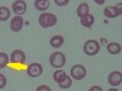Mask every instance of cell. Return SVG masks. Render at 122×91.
I'll return each mask as SVG.
<instances>
[{
	"label": "cell",
	"mask_w": 122,
	"mask_h": 91,
	"mask_svg": "<svg viewBox=\"0 0 122 91\" xmlns=\"http://www.w3.org/2000/svg\"><path fill=\"white\" fill-rule=\"evenodd\" d=\"M66 77H67V73L65 72V70H61V69H57L56 72H54V74H53V78H54V80L57 84H60L61 82H64Z\"/></svg>",
	"instance_id": "2e32d148"
},
{
	"label": "cell",
	"mask_w": 122,
	"mask_h": 91,
	"mask_svg": "<svg viewBox=\"0 0 122 91\" xmlns=\"http://www.w3.org/2000/svg\"><path fill=\"white\" fill-rule=\"evenodd\" d=\"M27 74L30 78H38V77H40L43 74V66L40 63H38V62L30 63L27 67Z\"/></svg>",
	"instance_id": "5b68a950"
},
{
	"label": "cell",
	"mask_w": 122,
	"mask_h": 91,
	"mask_svg": "<svg viewBox=\"0 0 122 91\" xmlns=\"http://www.w3.org/2000/svg\"><path fill=\"white\" fill-rule=\"evenodd\" d=\"M10 61L12 63H25L26 61V54L22 51V50H15V51L11 52V56H10Z\"/></svg>",
	"instance_id": "30bf717a"
},
{
	"label": "cell",
	"mask_w": 122,
	"mask_h": 91,
	"mask_svg": "<svg viewBox=\"0 0 122 91\" xmlns=\"http://www.w3.org/2000/svg\"><path fill=\"white\" fill-rule=\"evenodd\" d=\"M94 21H95L94 16L89 14L86 17L81 18V24H82L83 27H86V28H92V27H93V24H94Z\"/></svg>",
	"instance_id": "4fadbf2b"
},
{
	"label": "cell",
	"mask_w": 122,
	"mask_h": 91,
	"mask_svg": "<svg viewBox=\"0 0 122 91\" xmlns=\"http://www.w3.org/2000/svg\"><path fill=\"white\" fill-rule=\"evenodd\" d=\"M59 86L61 89H68V87H71V86H72V78L67 74V77L65 78V80H64V82H61L59 84Z\"/></svg>",
	"instance_id": "d6986e66"
},
{
	"label": "cell",
	"mask_w": 122,
	"mask_h": 91,
	"mask_svg": "<svg viewBox=\"0 0 122 91\" xmlns=\"http://www.w3.org/2000/svg\"><path fill=\"white\" fill-rule=\"evenodd\" d=\"M107 83L111 86H114V87L121 85V83H122V74H121V72H118V70L111 72L109 74V77H107Z\"/></svg>",
	"instance_id": "9c48e42d"
},
{
	"label": "cell",
	"mask_w": 122,
	"mask_h": 91,
	"mask_svg": "<svg viewBox=\"0 0 122 91\" xmlns=\"http://www.w3.org/2000/svg\"><path fill=\"white\" fill-rule=\"evenodd\" d=\"M23 24H25V19L22 18V16H14L11 18V21H10V29L12 32L17 33L22 29Z\"/></svg>",
	"instance_id": "52a82bcc"
},
{
	"label": "cell",
	"mask_w": 122,
	"mask_h": 91,
	"mask_svg": "<svg viewBox=\"0 0 122 91\" xmlns=\"http://www.w3.org/2000/svg\"><path fill=\"white\" fill-rule=\"evenodd\" d=\"M106 50L111 55H118L121 52V45L118 43H109L106 46Z\"/></svg>",
	"instance_id": "5bb4252c"
},
{
	"label": "cell",
	"mask_w": 122,
	"mask_h": 91,
	"mask_svg": "<svg viewBox=\"0 0 122 91\" xmlns=\"http://www.w3.org/2000/svg\"><path fill=\"white\" fill-rule=\"evenodd\" d=\"M88 91H103V89H101L100 86H98V85H94V86H92Z\"/></svg>",
	"instance_id": "603a6c76"
},
{
	"label": "cell",
	"mask_w": 122,
	"mask_h": 91,
	"mask_svg": "<svg viewBox=\"0 0 122 91\" xmlns=\"http://www.w3.org/2000/svg\"><path fill=\"white\" fill-rule=\"evenodd\" d=\"M36 91H51V89H50L48 85H40L36 89Z\"/></svg>",
	"instance_id": "44dd1931"
},
{
	"label": "cell",
	"mask_w": 122,
	"mask_h": 91,
	"mask_svg": "<svg viewBox=\"0 0 122 91\" xmlns=\"http://www.w3.org/2000/svg\"><path fill=\"white\" fill-rule=\"evenodd\" d=\"M6 84H7V79H6V77H5L4 74L0 73V90L4 89V87L6 86Z\"/></svg>",
	"instance_id": "ffe728a7"
},
{
	"label": "cell",
	"mask_w": 122,
	"mask_h": 91,
	"mask_svg": "<svg viewBox=\"0 0 122 91\" xmlns=\"http://www.w3.org/2000/svg\"><path fill=\"white\" fill-rule=\"evenodd\" d=\"M38 23L42 28H50V27H54L57 23V17L54 14H50V12H43L40 14L38 17Z\"/></svg>",
	"instance_id": "6da1fadb"
},
{
	"label": "cell",
	"mask_w": 122,
	"mask_h": 91,
	"mask_svg": "<svg viewBox=\"0 0 122 91\" xmlns=\"http://www.w3.org/2000/svg\"><path fill=\"white\" fill-rule=\"evenodd\" d=\"M9 62H10L9 55L5 54V52H0V69L5 68V67L9 64Z\"/></svg>",
	"instance_id": "ac0fdd59"
},
{
	"label": "cell",
	"mask_w": 122,
	"mask_h": 91,
	"mask_svg": "<svg viewBox=\"0 0 122 91\" xmlns=\"http://www.w3.org/2000/svg\"><path fill=\"white\" fill-rule=\"evenodd\" d=\"M64 45V36L62 35H54L50 38V46L59 49Z\"/></svg>",
	"instance_id": "7c38bea8"
},
{
	"label": "cell",
	"mask_w": 122,
	"mask_h": 91,
	"mask_svg": "<svg viewBox=\"0 0 122 91\" xmlns=\"http://www.w3.org/2000/svg\"><path fill=\"white\" fill-rule=\"evenodd\" d=\"M10 10L6 6H0V22H5L10 18Z\"/></svg>",
	"instance_id": "e0dca14e"
},
{
	"label": "cell",
	"mask_w": 122,
	"mask_h": 91,
	"mask_svg": "<svg viewBox=\"0 0 122 91\" xmlns=\"http://www.w3.org/2000/svg\"><path fill=\"white\" fill-rule=\"evenodd\" d=\"M12 11L16 16H22L23 14H26V10H27V4L26 1H23V0H17V1H15L11 6Z\"/></svg>",
	"instance_id": "ba28073f"
},
{
	"label": "cell",
	"mask_w": 122,
	"mask_h": 91,
	"mask_svg": "<svg viewBox=\"0 0 122 91\" xmlns=\"http://www.w3.org/2000/svg\"><path fill=\"white\" fill-rule=\"evenodd\" d=\"M70 74H71L70 77L72 79H75V80H82L87 75V69L82 64H75L72 68H71Z\"/></svg>",
	"instance_id": "277c9868"
},
{
	"label": "cell",
	"mask_w": 122,
	"mask_h": 91,
	"mask_svg": "<svg viewBox=\"0 0 122 91\" xmlns=\"http://www.w3.org/2000/svg\"><path fill=\"white\" fill-rule=\"evenodd\" d=\"M49 62H50V66L56 68V69L62 68L66 64V56L62 52H54L50 55Z\"/></svg>",
	"instance_id": "3957f363"
},
{
	"label": "cell",
	"mask_w": 122,
	"mask_h": 91,
	"mask_svg": "<svg viewBox=\"0 0 122 91\" xmlns=\"http://www.w3.org/2000/svg\"><path fill=\"white\" fill-rule=\"evenodd\" d=\"M87 15H89V5L87 3H81L77 7V16L79 18H83Z\"/></svg>",
	"instance_id": "8fae6325"
},
{
	"label": "cell",
	"mask_w": 122,
	"mask_h": 91,
	"mask_svg": "<svg viewBox=\"0 0 122 91\" xmlns=\"http://www.w3.org/2000/svg\"><path fill=\"white\" fill-rule=\"evenodd\" d=\"M70 1L68 0H55V4L57 5V6H64V5H66V4H68Z\"/></svg>",
	"instance_id": "7402d4cb"
},
{
	"label": "cell",
	"mask_w": 122,
	"mask_h": 91,
	"mask_svg": "<svg viewBox=\"0 0 122 91\" xmlns=\"http://www.w3.org/2000/svg\"><path fill=\"white\" fill-rule=\"evenodd\" d=\"M49 6H50L49 0H36L34 1V7L38 11H45Z\"/></svg>",
	"instance_id": "9a60e30c"
},
{
	"label": "cell",
	"mask_w": 122,
	"mask_h": 91,
	"mask_svg": "<svg viewBox=\"0 0 122 91\" xmlns=\"http://www.w3.org/2000/svg\"><path fill=\"white\" fill-rule=\"evenodd\" d=\"M121 14H122V4L121 3L116 6H107L104 10V15L107 18H116V17L121 16Z\"/></svg>",
	"instance_id": "8992f818"
},
{
	"label": "cell",
	"mask_w": 122,
	"mask_h": 91,
	"mask_svg": "<svg viewBox=\"0 0 122 91\" xmlns=\"http://www.w3.org/2000/svg\"><path fill=\"white\" fill-rule=\"evenodd\" d=\"M83 51L88 56L98 55L100 52V43L97 41V40H94V39L87 40V41L84 43V46H83Z\"/></svg>",
	"instance_id": "7a4b0ae2"
},
{
	"label": "cell",
	"mask_w": 122,
	"mask_h": 91,
	"mask_svg": "<svg viewBox=\"0 0 122 91\" xmlns=\"http://www.w3.org/2000/svg\"><path fill=\"white\" fill-rule=\"evenodd\" d=\"M107 91H120V90H117L116 87H111V89H109Z\"/></svg>",
	"instance_id": "cb8c5ba5"
}]
</instances>
